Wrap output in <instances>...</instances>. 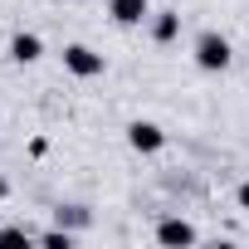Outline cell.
Wrapping results in <instances>:
<instances>
[{
	"label": "cell",
	"instance_id": "7",
	"mask_svg": "<svg viewBox=\"0 0 249 249\" xmlns=\"http://www.w3.org/2000/svg\"><path fill=\"white\" fill-rule=\"evenodd\" d=\"M181 35V15L176 10H152V39L157 44H171Z\"/></svg>",
	"mask_w": 249,
	"mask_h": 249
},
{
	"label": "cell",
	"instance_id": "5",
	"mask_svg": "<svg viewBox=\"0 0 249 249\" xmlns=\"http://www.w3.org/2000/svg\"><path fill=\"white\" fill-rule=\"evenodd\" d=\"M107 20L122 30H137L142 20H152V0H107Z\"/></svg>",
	"mask_w": 249,
	"mask_h": 249
},
{
	"label": "cell",
	"instance_id": "4",
	"mask_svg": "<svg viewBox=\"0 0 249 249\" xmlns=\"http://www.w3.org/2000/svg\"><path fill=\"white\" fill-rule=\"evenodd\" d=\"M196 239H200V234H196L191 220H176V215L157 220V244H161V249H186V244H196Z\"/></svg>",
	"mask_w": 249,
	"mask_h": 249
},
{
	"label": "cell",
	"instance_id": "2",
	"mask_svg": "<svg viewBox=\"0 0 249 249\" xmlns=\"http://www.w3.org/2000/svg\"><path fill=\"white\" fill-rule=\"evenodd\" d=\"M64 69H69L73 78H98V73L107 69V59H103L98 49H88V44H64Z\"/></svg>",
	"mask_w": 249,
	"mask_h": 249
},
{
	"label": "cell",
	"instance_id": "9",
	"mask_svg": "<svg viewBox=\"0 0 249 249\" xmlns=\"http://www.w3.org/2000/svg\"><path fill=\"white\" fill-rule=\"evenodd\" d=\"M39 244H49V249H73V234L59 225V230H44V234H39Z\"/></svg>",
	"mask_w": 249,
	"mask_h": 249
},
{
	"label": "cell",
	"instance_id": "10",
	"mask_svg": "<svg viewBox=\"0 0 249 249\" xmlns=\"http://www.w3.org/2000/svg\"><path fill=\"white\" fill-rule=\"evenodd\" d=\"M10 244H35V234H30V230H15V225H5V230H0V249H10Z\"/></svg>",
	"mask_w": 249,
	"mask_h": 249
},
{
	"label": "cell",
	"instance_id": "1",
	"mask_svg": "<svg viewBox=\"0 0 249 249\" xmlns=\"http://www.w3.org/2000/svg\"><path fill=\"white\" fill-rule=\"evenodd\" d=\"M191 54H196V69H205V73H225V69H230V59H234L230 39H225V35H215V30H200V35H196V44H191Z\"/></svg>",
	"mask_w": 249,
	"mask_h": 249
},
{
	"label": "cell",
	"instance_id": "3",
	"mask_svg": "<svg viewBox=\"0 0 249 249\" xmlns=\"http://www.w3.org/2000/svg\"><path fill=\"white\" fill-rule=\"evenodd\" d=\"M127 147H132V152H142V157H157V152L166 147V132L157 127V122L137 117V122H127Z\"/></svg>",
	"mask_w": 249,
	"mask_h": 249
},
{
	"label": "cell",
	"instance_id": "8",
	"mask_svg": "<svg viewBox=\"0 0 249 249\" xmlns=\"http://www.w3.org/2000/svg\"><path fill=\"white\" fill-rule=\"evenodd\" d=\"M93 215L83 210V205H59V225H69V230H83Z\"/></svg>",
	"mask_w": 249,
	"mask_h": 249
},
{
	"label": "cell",
	"instance_id": "6",
	"mask_svg": "<svg viewBox=\"0 0 249 249\" xmlns=\"http://www.w3.org/2000/svg\"><path fill=\"white\" fill-rule=\"evenodd\" d=\"M39 54H44V39H39V35H30V30H20V35L10 39V59H15V64H35Z\"/></svg>",
	"mask_w": 249,
	"mask_h": 249
},
{
	"label": "cell",
	"instance_id": "11",
	"mask_svg": "<svg viewBox=\"0 0 249 249\" xmlns=\"http://www.w3.org/2000/svg\"><path fill=\"white\" fill-rule=\"evenodd\" d=\"M234 200H239V210H249V181H239V191H234Z\"/></svg>",
	"mask_w": 249,
	"mask_h": 249
}]
</instances>
